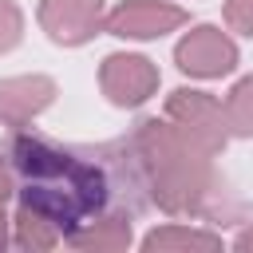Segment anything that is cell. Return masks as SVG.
Wrapping results in <instances>:
<instances>
[{"label":"cell","instance_id":"1","mask_svg":"<svg viewBox=\"0 0 253 253\" xmlns=\"http://www.w3.org/2000/svg\"><path fill=\"white\" fill-rule=\"evenodd\" d=\"M4 158L16 174L20 202L43 213L59 237L95 221V213L111 202V178L99 150H71L55 146L51 138L16 130Z\"/></svg>","mask_w":253,"mask_h":253},{"label":"cell","instance_id":"2","mask_svg":"<svg viewBox=\"0 0 253 253\" xmlns=\"http://www.w3.org/2000/svg\"><path fill=\"white\" fill-rule=\"evenodd\" d=\"M166 119L198 146V150H206V154H217L221 146H225V134H229V126H225V115H221V103L213 99V95H206V91H174L170 99H166Z\"/></svg>","mask_w":253,"mask_h":253},{"label":"cell","instance_id":"3","mask_svg":"<svg viewBox=\"0 0 253 253\" xmlns=\"http://www.w3.org/2000/svg\"><path fill=\"white\" fill-rule=\"evenodd\" d=\"M186 24V12L166 0H123L103 16V28L123 40H154Z\"/></svg>","mask_w":253,"mask_h":253},{"label":"cell","instance_id":"4","mask_svg":"<svg viewBox=\"0 0 253 253\" xmlns=\"http://www.w3.org/2000/svg\"><path fill=\"white\" fill-rule=\"evenodd\" d=\"M174 59L186 75H198V79H217V75H229L237 67V47L233 40L221 32V28H194L178 47H174Z\"/></svg>","mask_w":253,"mask_h":253},{"label":"cell","instance_id":"5","mask_svg":"<svg viewBox=\"0 0 253 253\" xmlns=\"http://www.w3.org/2000/svg\"><path fill=\"white\" fill-rule=\"evenodd\" d=\"M99 83H103V95L115 107H138L154 95L158 71L142 55H107L103 71H99Z\"/></svg>","mask_w":253,"mask_h":253},{"label":"cell","instance_id":"6","mask_svg":"<svg viewBox=\"0 0 253 253\" xmlns=\"http://www.w3.org/2000/svg\"><path fill=\"white\" fill-rule=\"evenodd\" d=\"M40 24L55 43H87L103 28V0H43Z\"/></svg>","mask_w":253,"mask_h":253},{"label":"cell","instance_id":"7","mask_svg":"<svg viewBox=\"0 0 253 253\" xmlns=\"http://www.w3.org/2000/svg\"><path fill=\"white\" fill-rule=\"evenodd\" d=\"M55 95V83L47 75H20L0 83V123L24 126L32 115H40Z\"/></svg>","mask_w":253,"mask_h":253},{"label":"cell","instance_id":"8","mask_svg":"<svg viewBox=\"0 0 253 253\" xmlns=\"http://www.w3.org/2000/svg\"><path fill=\"white\" fill-rule=\"evenodd\" d=\"M75 249H126L130 245V221L126 217H103V221H87L83 229L63 237Z\"/></svg>","mask_w":253,"mask_h":253},{"label":"cell","instance_id":"9","mask_svg":"<svg viewBox=\"0 0 253 253\" xmlns=\"http://www.w3.org/2000/svg\"><path fill=\"white\" fill-rule=\"evenodd\" d=\"M20 249H51L55 241H59V229L43 217V213H36L32 206H24L20 202V210H16V237H12Z\"/></svg>","mask_w":253,"mask_h":253},{"label":"cell","instance_id":"10","mask_svg":"<svg viewBox=\"0 0 253 253\" xmlns=\"http://www.w3.org/2000/svg\"><path fill=\"white\" fill-rule=\"evenodd\" d=\"M142 249H221V237L202 233V229H182V225H162L142 237Z\"/></svg>","mask_w":253,"mask_h":253},{"label":"cell","instance_id":"11","mask_svg":"<svg viewBox=\"0 0 253 253\" xmlns=\"http://www.w3.org/2000/svg\"><path fill=\"white\" fill-rule=\"evenodd\" d=\"M221 115H225V126H229L233 134L253 138V75L241 79V83L229 91V99L221 103Z\"/></svg>","mask_w":253,"mask_h":253},{"label":"cell","instance_id":"12","mask_svg":"<svg viewBox=\"0 0 253 253\" xmlns=\"http://www.w3.org/2000/svg\"><path fill=\"white\" fill-rule=\"evenodd\" d=\"M20 32H24V16L12 0H0V55L12 51L20 43Z\"/></svg>","mask_w":253,"mask_h":253},{"label":"cell","instance_id":"13","mask_svg":"<svg viewBox=\"0 0 253 253\" xmlns=\"http://www.w3.org/2000/svg\"><path fill=\"white\" fill-rule=\"evenodd\" d=\"M225 24L241 36H253V0H225Z\"/></svg>","mask_w":253,"mask_h":253},{"label":"cell","instance_id":"14","mask_svg":"<svg viewBox=\"0 0 253 253\" xmlns=\"http://www.w3.org/2000/svg\"><path fill=\"white\" fill-rule=\"evenodd\" d=\"M233 245H237V249H253V229H245V233H241Z\"/></svg>","mask_w":253,"mask_h":253}]
</instances>
